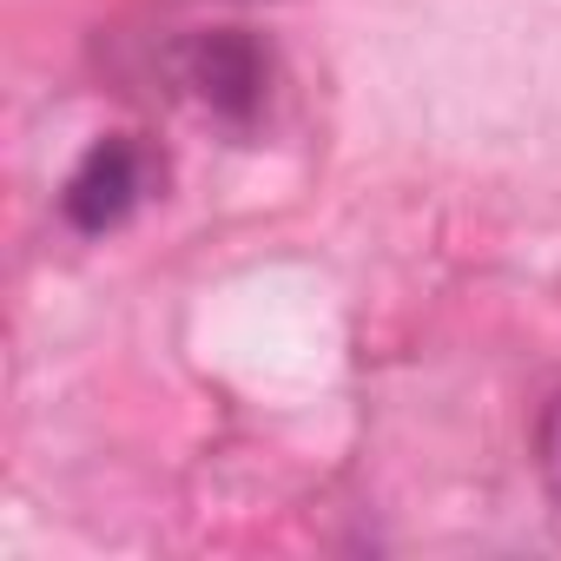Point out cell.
Masks as SVG:
<instances>
[{
    "instance_id": "obj_1",
    "label": "cell",
    "mask_w": 561,
    "mask_h": 561,
    "mask_svg": "<svg viewBox=\"0 0 561 561\" xmlns=\"http://www.w3.org/2000/svg\"><path fill=\"white\" fill-rule=\"evenodd\" d=\"M152 179H159L152 152H146L133 133H113V139H100V146L73 165V179H67V192H60V211H67V225L87 231V238L119 231V225L139 211V198L152 192Z\"/></svg>"
},
{
    "instance_id": "obj_2",
    "label": "cell",
    "mask_w": 561,
    "mask_h": 561,
    "mask_svg": "<svg viewBox=\"0 0 561 561\" xmlns=\"http://www.w3.org/2000/svg\"><path fill=\"white\" fill-rule=\"evenodd\" d=\"M185 80L198 87V100L225 119H251L264 100V54L244 34H205L185 54Z\"/></svg>"
},
{
    "instance_id": "obj_3",
    "label": "cell",
    "mask_w": 561,
    "mask_h": 561,
    "mask_svg": "<svg viewBox=\"0 0 561 561\" xmlns=\"http://www.w3.org/2000/svg\"><path fill=\"white\" fill-rule=\"evenodd\" d=\"M541 476H548V489H554V502H561V397L548 403V416H541Z\"/></svg>"
}]
</instances>
